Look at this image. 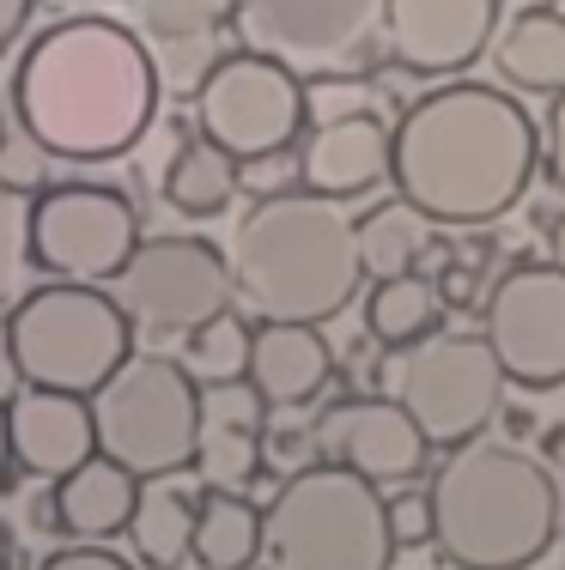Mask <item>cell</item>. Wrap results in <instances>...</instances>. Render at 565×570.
I'll return each mask as SVG.
<instances>
[{"label": "cell", "instance_id": "6da1fadb", "mask_svg": "<svg viewBox=\"0 0 565 570\" xmlns=\"http://www.w3.org/2000/svg\"><path fill=\"white\" fill-rule=\"evenodd\" d=\"M542 165V134L529 110L499 86H438L396 116V183L401 200L432 225H493L529 195Z\"/></svg>", "mask_w": 565, "mask_h": 570}, {"label": "cell", "instance_id": "7a4b0ae2", "mask_svg": "<svg viewBox=\"0 0 565 570\" xmlns=\"http://www.w3.org/2000/svg\"><path fill=\"white\" fill-rule=\"evenodd\" d=\"M19 134L67 165H110L158 116V67L116 19H61L12 67Z\"/></svg>", "mask_w": 565, "mask_h": 570}, {"label": "cell", "instance_id": "3957f363", "mask_svg": "<svg viewBox=\"0 0 565 570\" xmlns=\"http://www.w3.org/2000/svg\"><path fill=\"white\" fill-rule=\"evenodd\" d=\"M232 279L255 322H334L353 309L366 262L347 200L286 188L262 195L232 230Z\"/></svg>", "mask_w": 565, "mask_h": 570}, {"label": "cell", "instance_id": "277c9868", "mask_svg": "<svg viewBox=\"0 0 565 570\" xmlns=\"http://www.w3.org/2000/svg\"><path fill=\"white\" fill-rule=\"evenodd\" d=\"M438 552L456 570H529L565 540V485L505 438H468L432 473Z\"/></svg>", "mask_w": 565, "mask_h": 570}, {"label": "cell", "instance_id": "5b68a950", "mask_svg": "<svg viewBox=\"0 0 565 570\" xmlns=\"http://www.w3.org/2000/svg\"><path fill=\"white\" fill-rule=\"evenodd\" d=\"M134 322L110 285L49 279L31 285L0 322L7 371L25 389H61V395H98L134 352Z\"/></svg>", "mask_w": 565, "mask_h": 570}, {"label": "cell", "instance_id": "8992f818", "mask_svg": "<svg viewBox=\"0 0 565 570\" xmlns=\"http://www.w3.org/2000/svg\"><path fill=\"white\" fill-rule=\"evenodd\" d=\"M396 552L401 547L389 534V498L377 492V480L341 461H311L286 473L267 504L274 570H389Z\"/></svg>", "mask_w": 565, "mask_h": 570}, {"label": "cell", "instance_id": "52a82bcc", "mask_svg": "<svg viewBox=\"0 0 565 570\" xmlns=\"http://www.w3.org/2000/svg\"><path fill=\"white\" fill-rule=\"evenodd\" d=\"M98 455L140 480L195 473L201 450V376L171 352H128V364L91 395Z\"/></svg>", "mask_w": 565, "mask_h": 570}, {"label": "cell", "instance_id": "ba28073f", "mask_svg": "<svg viewBox=\"0 0 565 570\" xmlns=\"http://www.w3.org/2000/svg\"><path fill=\"white\" fill-rule=\"evenodd\" d=\"M505 364L487 334L432 328L426 341L383 346L377 358V395L408 406L413 425L432 438V450H456L468 438H487L505 401Z\"/></svg>", "mask_w": 565, "mask_h": 570}, {"label": "cell", "instance_id": "9c48e42d", "mask_svg": "<svg viewBox=\"0 0 565 570\" xmlns=\"http://www.w3.org/2000/svg\"><path fill=\"white\" fill-rule=\"evenodd\" d=\"M195 121L213 146L250 165L267 153H299L304 128H311V104H304L299 67L262 56V49H237L201 73Z\"/></svg>", "mask_w": 565, "mask_h": 570}, {"label": "cell", "instance_id": "30bf717a", "mask_svg": "<svg viewBox=\"0 0 565 570\" xmlns=\"http://www.w3.org/2000/svg\"><path fill=\"white\" fill-rule=\"evenodd\" d=\"M140 249V213L110 183H49L37 188L31 255L49 279L110 285Z\"/></svg>", "mask_w": 565, "mask_h": 570}, {"label": "cell", "instance_id": "8fae6325", "mask_svg": "<svg viewBox=\"0 0 565 570\" xmlns=\"http://www.w3.org/2000/svg\"><path fill=\"white\" fill-rule=\"evenodd\" d=\"M116 304L128 309L134 328L146 334H188L232 309L237 279L232 255L213 249L207 237H140L134 262L110 279Z\"/></svg>", "mask_w": 565, "mask_h": 570}, {"label": "cell", "instance_id": "7c38bea8", "mask_svg": "<svg viewBox=\"0 0 565 570\" xmlns=\"http://www.w3.org/2000/svg\"><path fill=\"white\" fill-rule=\"evenodd\" d=\"M480 334L499 352L517 389H559L565 383V267L517 262L493 279L480 304Z\"/></svg>", "mask_w": 565, "mask_h": 570}, {"label": "cell", "instance_id": "4fadbf2b", "mask_svg": "<svg viewBox=\"0 0 565 570\" xmlns=\"http://www.w3.org/2000/svg\"><path fill=\"white\" fill-rule=\"evenodd\" d=\"M244 49L286 67H341L383 24V0H244Z\"/></svg>", "mask_w": 565, "mask_h": 570}, {"label": "cell", "instance_id": "5bb4252c", "mask_svg": "<svg viewBox=\"0 0 565 570\" xmlns=\"http://www.w3.org/2000/svg\"><path fill=\"white\" fill-rule=\"evenodd\" d=\"M316 450L322 461H341V468L366 473L377 485H408L426 473L432 438L413 425L408 406H396L389 395H347L329 401L316 413Z\"/></svg>", "mask_w": 565, "mask_h": 570}, {"label": "cell", "instance_id": "9a60e30c", "mask_svg": "<svg viewBox=\"0 0 565 570\" xmlns=\"http://www.w3.org/2000/svg\"><path fill=\"white\" fill-rule=\"evenodd\" d=\"M383 37L408 73L450 79L493 56L499 0H383Z\"/></svg>", "mask_w": 565, "mask_h": 570}, {"label": "cell", "instance_id": "2e32d148", "mask_svg": "<svg viewBox=\"0 0 565 570\" xmlns=\"http://www.w3.org/2000/svg\"><path fill=\"white\" fill-rule=\"evenodd\" d=\"M267 401L250 383H207L201 389V450L195 473L207 492H244L255 473L267 468Z\"/></svg>", "mask_w": 565, "mask_h": 570}, {"label": "cell", "instance_id": "e0dca14e", "mask_svg": "<svg viewBox=\"0 0 565 570\" xmlns=\"http://www.w3.org/2000/svg\"><path fill=\"white\" fill-rule=\"evenodd\" d=\"M389 170H396V128L377 110L322 121V128H311V140H299V183L311 195H371L377 183H389Z\"/></svg>", "mask_w": 565, "mask_h": 570}, {"label": "cell", "instance_id": "ac0fdd59", "mask_svg": "<svg viewBox=\"0 0 565 570\" xmlns=\"http://www.w3.org/2000/svg\"><path fill=\"white\" fill-rule=\"evenodd\" d=\"M12 455L31 480H67L79 461L98 455V419L91 395H61V389H19L12 395Z\"/></svg>", "mask_w": 565, "mask_h": 570}, {"label": "cell", "instance_id": "d6986e66", "mask_svg": "<svg viewBox=\"0 0 565 570\" xmlns=\"http://www.w3.org/2000/svg\"><path fill=\"white\" fill-rule=\"evenodd\" d=\"M250 383L262 389L267 406L299 413L322 389L334 383V352L322 341L316 322H255V352H250Z\"/></svg>", "mask_w": 565, "mask_h": 570}, {"label": "cell", "instance_id": "ffe728a7", "mask_svg": "<svg viewBox=\"0 0 565 570\" xmlns=\"http://www.w3.org/2000/svg\"><path fill=\"white\" fill-rule=\"evenodd\" d=\"M49 498H56L61 534L110 540V534H128V522H134V504H140V473H128L123 461H110V455H91V461H79L67 480L49 485Z\"/></svg>", "mask_w": 565, "mask_h": 570}, {"label": "cell", "instance_id": "44dd1931", "mask_svg": "<svg viewBox=\"0 0 565 570\" xmlns=\"http://www.w3.org/2000/svg\"><path fill=\"white\" fill-rule=\"evenodd\" d=\"M493 67L510 91H542L559 98L565 91V12L529 7L493 37Z\"/></svg>", "mask_w": 565, "mask_h": 570}, {"label": "cell", "instance_id": "7402d4cb", "mask_svg": "<svg viewBox=\"0 0 565 570\" xmlns=\"http://www.w3.org/2000/svg\"><path fill=\"white\" fill-rule=\"evenodd\" d=\"M195 515H201V498H188L183 485L140 480V504H134V522H128L134 564L183 570L188 559H195Z\"/></svg>", "mask_w": 565, "mask_h": 570}, {"label": "cell", "instance_id": "603a6c76", "mask_svg": "<svg viewBox=\"0 0 565 570\" xmlns=\"http://www.w3.org/2000/svg\"><path fill=\"white\" fill-rule=\"evenodd\" d=\"M262 552H267V510H255L250 492H201L195 515L201 570H255Z\"/></svg>", "mask_w": 565, "mask_h": 570}, {"label": "cell", "instance_id": "cb8c5ba5", "mask_svg": "<svg viewBox=\"0 0 565 570\" xmlns=\"http://www.w3.org/2000/svg\"><path fill=\"white\" fill-rule=\"evenodd\" d=\"M237 188H244V165L225 146H213L207 134H195L177 146L165 170V207H177L183 219H220Z\"/></svg>", "mask_w": 565, "mask_h": 570}, {"label": "cell", "instance_id": "d4e9b609", "mask_svg": "<svg viewBox=\"0 0 565 570\" xmlns=\"http://www.w3.org/2000/svg\"><path fill=\"white\" fill-rule=\"evenodd\" d=\"M426 249H432V219L413 200H377L359 219V262L366 279H396V274H420Z\"/></svg>", "mask_w": 565, "mask_h": 570}, {"label": "cell", "instance_id": "484cf974", "mask_svg": "<svg viewBox=\"0 0 565 570\" xmlns=\"http://www.w3.org/2000/svg\"><path fill=\"white\" fill-rule=\"evenodd\" d=\"M444 292L426 274H396V279H371L366 292V334L377 346H408L426 341L432 328H444Z\"/></svg>", "mask_w": 565, "mask_h": 570}, {"label": "cell", "instance_id": "4316f807", "mask_svg": "<svg viewBox=\"0 0 565 570\" xmlns=\"http://www.w3.org/2000/svg\"><path fill=\"white\" fill-rule=\"evenodd\" d=\"M250 352H255V322H244L237 309H220L213 322L183 334V364L207 383H244L250 376Z\"/></svg>", "mask_w": 565, "mask_h": 570}, {"label": "cell", "instance_id": "83f0119b", "mask_svg": "<svg viewBox=\"0 0 565 570\" xmlns=\"http://www.w3.org/2000/svg\"><path fill=\"white\" fill-rule=\"evenodd\" d=\"M31 213H37V195H25L19 183L0 176V309H12L31 285L25 274L37 267L31 255Z\"/></svg>", "mask_w": 565, "mask_h": 570}, {"label": "cell", "instance_id": "f1b7e54d", "mask_svg": "<svg viewBox=\"0 0 565 570\" xmlns=\"http://www.w3.org/2000/svg\"><path fill=\"white\" fill-rule=\"evenodd\" d=\"M244 0H134L140 24L158 37V43H201L213 37L225 19H237Z\"/></svg>", "mask_w": 565, "mask_h": 570}, {"label": "cell", "instance_id": "f546056e", "mask_svg": "<svg viewBox=\"0 0 565 570\" xmlns=\"http://www.w3.org/2000/svg\"><path fill=\"white\" fill-rule=\"evenodd\" d=\"M389 534L396 547H438V504H432V485H401L389 492Z\"/></svg>", "mask_w": 565, "mask_h": 570}, {"label": "cell", "instance_id": "4dcf8cb0", "mask_svg": "<svg viewBox=\"0 0 565 570\" xmlns=\"http://www.w3.org/2000/svg\"><path fill=\"white\" fill-rule=\"evenodd\" d=\"M371 98H377V91L366 86V79H341V73L311 79V86H304V104H311V128H322V121H341V116H366Z\"/></svg>", "mask_w": 565, "mask_h": 570}, {"label": "cell", "instance_id": "1f68e13d", "mask_svg": "<svg viewBox=\"0 0 565 570\" xmlns=\"http://www.w3.org/2000/svg\"><path fill=\"white\" fill-rule=\"evenodd\" d=\"M493 279H499V274H487V249H462V255H450V262L438 267V292H444V304H450V309L487 304L480 292H493Z\"/></svg>", "mask_w": 565, "mask_h": 570}, {"label": "cell", "instance_id": "d6a6232c", "mask_svg": "<svg viewBox=\"0 0 565 570\" xmlns=\"http://www.w3.org/2000/svg\"><path fill=\"white\" fill-rule=\"evenodd\" d=\"M37 570H134V559H123V552H110L104 540H79V547H61L49 552Z\"/></svg>", "mask_w": 565, "mask_h": 570}, {"label": "cell", "instance_id": "836d02e7", "mask_svg": "<svg viewBox=\"0 0 565 570\" xmlns=\"http://www.w3.org/2000/svg\"><path fill=\"white\" fill-rule=\"evenodd\" d=\"M542 170L547 183L565 195V91L554 98V110H547V128H542Z\"/></svg>", "mask_w": 565, "mask_h": 570}, {"label": "cell", "instance_id": "e575fe53", "mask_svg": "<svg viewBox=\"0 0 565 570\" xmlns=\"http://www.w3.org/2000/svg\"><path fill=\"white\" fill-rule=\"evenodd\" d=\"M37 0H0V49H12V37L25 31V19H31Z\"/></svg>", "mask_w": 565, "mask_h": 570}, {"label": "cell", "instance_id": "d590c367", "mask_svg": "<svg viewBox=\"0 0 565 570\" xmlns=\"http://www.w3.org/2000/svg\"><path fill=\"white\" fill-rule=\"evenodd\" d=\"M12 468H19V455H12V401H0V492L12 485Z\"/></svg>", "mask_w": 565, "mask_h": 570}, {"label": "cell", "instance_id": "8d00e7d4", "mask_svg": "<svg viewBox=\"0 0 565 570\" xmlns=\"http://www.w3.org/2000/svg\"><path fill=\"white\" fill-rule=\"evenodd\" d=\"M547 249H554V267H565V213L554 219V243H547Z\"/></svg>", "mask_w": 565, "mask_h": 570}, {"label": "cell", "instance_id": "74e56055", "mask_svg": "<svg viewBox=\"0 0 565 570\" xmlns=\"http://www.w3.org/2000/svg\"><path fill=\"white\" fill-rule=\"evenodd\" d=\"M0 140H7V128H0Z\"/></svg>", "mask_w": 565, "mask_h": 570}, {"label": "cell", "instance_id": "f35d334b", "mask_svg": "<svg viewBox=\"0 0 565 570\" xmlns=\"http://www.w3.org/2000/svg\"><path fill=\"white\" fill-rule=\"evenodd\" d=\"M267 570H274V564H267Z\"/></svg>", "mask_w": 565, "mask_h": 570}]
</instances>
